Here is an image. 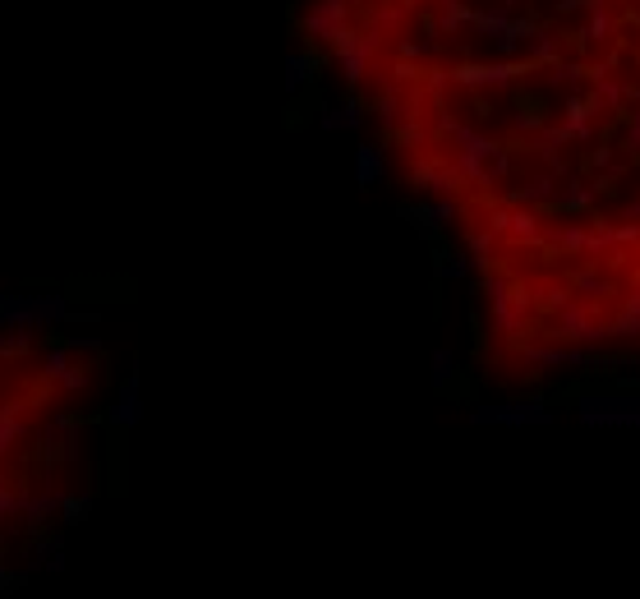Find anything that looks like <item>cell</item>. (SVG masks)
<instances>
[{
  "instance_id": "7c38bea8",
  "label": "cell",
  "mask_w": 640,
  "mask_h": 599,
  "mask_svg": "<svg viewBox=\"0 0 640 599\" xmlns=\"http://www.w3.org/2000/svg\"><path fill=\"white\" fill-rule=\"evenodd\" d=\"M631 217H636V222H640V199H636V203H631Z\"/></svg>"
},
{
  "instance_id": "7a4b0ae2",
  "label": "cell",
  "mask_w": 640,
  "mask_h": 599,
  "mask_svg": "<svg viewBox=\"0 0 640 599\" xmlns=\"http://www.w3.org/2000/svg\"><path fill=\"white\" fill-rule=\"evenodd\" d=\"M474 424H502V429H525V424H549V406L543 401H502V406H479L470 415Z\"/></svg>"
},
{
  "instance_id": "9c48e42d",
  "label": "cell",
  "mask_w": 640,
  "mask_h": 599,
  "mask_svg": "<svg viewBox=\"0 0 640 599\" xmlns=\"http://www.w3.org/2000/svg\"><path fill=\"white\" fill-rule=\"evenodd\" d=\"M291 74H286V83L291 88H300V79H309V60H300V56H291V65H286Z\"/></svg>"
},
{
  "instance_id": "30bf717a",
  "label": "cell",
  "mask_w": 640,
  "mask_h": 599,
  "mask_svg": "<svg viewBox=\"0 0 640 599\" xmlns=\"http://www.w3.org/2000/svg\"><path fill=\"white\" fill-rule=\"evenodd\" d=\"M603 33H608V19L594 10V19H590V28H585V38H603Z\"/></svg>"
},
{
  "instance_id": "52a82bcc",
  "label": "cell",
  "mask_w": 640,
  "mask_h": 599,
  "mask_svg": "<svg viewBox=\"0 0 640 599\" xmlns=\"http://www.w3.org/2000/svg\"><path fill=\"white\" fill-rule=\"evenodd\" d=\"M134 415H139V397H134V383H124V397H120L115 420H120V424H134Z\"/></svg>"
},
{
  "instance_id": "8fae6325",
  "label": "cell",
  "mask_w": 640,
  "mask_h": 599,
  "mask_svg": "<svg viewBox=\"0 0 640 599\" xmlns=\"http://www.w3.org/2000/svg\"><path fill=\"white\" fill-rule=\"evenodd\" d=\"M627 139H631V148H640V111H636V120H631V134H627Z\"/></svg>"
},
{
  "instance_id": "277c9868",
  "label": "cell",
  "mask_w": 640,
  "mask_h": 599,
  "mask_svg": "<svg viewBox=\"0 0 640 599\" xmlns=\"http://www.w3.org/2000/svg\"><path fill=\"white\" fill-rule=\"evenodd\" d=\"M355 180H360V184H378V180H382V152H378L373 143L355 148Z\"/></svg>"
},
{
  "instance_id": "5b68a950",
  "label": "cell",
  "mask_w": 640,
  "mask_h": 599,
  "mask_svg": "<svg viewBox=\"0 0 640 599\" xmlns=\"http://www.w3.org/2000/svg\"><path fill=\"white\" fill-rule=\"evenodd\" d=\"M618 332L622 337H640V295H631L622 304V319H618Z\"/></svg>"
},
{
  "instance_id": "8992f818",
  "label": "cell",
  "mask_w": 640,
  "mask_h": 599,
  "mask_svg": "<svg viewBox=\"0 0 640 599\" xmlns=\"http://www.w3.org/2000/svg\"><path fill=\"white\" fill-rule=\"evenodd\" d=\"M323 124H328V130H355V124H360V107H337V111L323 116Z\"/></svg>"
},
{
  "instance_id": "6da1fadb",
  "label": "cell",
  "mask_w": 640,
  "mask_h": 599,
  "mask_svg": "<svg viewBox=\"0 0 640 599\" xmlns=\"http://www.w3.org/2000/svg\"><path fill=\"white\" fill-rule=\"evenodd\" d=\"M576 415L590 429H640V392H590L576 401Z\"/></svg>"
},
{
  "instance_id": "3957f363",
  "label": "cell",
  "mask_w": 640,
  "mask_h": 599,
  "mask_svg": "<svg viewBox=\"0 0 640 599\" xmlns=\"http://www.w3.org/2000/svg\"><path fill=\"white\" fill-rule=\"evenodd\" d=\"M341 19H346V5H341V0H318V5L304 14V28H309L313 38L337 42V38H341Z\"/></svg>"
},
{
  "instance_id": "ba28073f",
  "label": "cell",
  "mask_w": 640,
  "mask_h": 599,
  "mask_svg": "<svg viewBox=\"0 0 640 599\" xmlns=\"http://www.w3.org/2000/svg\"><path fill=\"white\" fill-rule=\"evenodd\" d=\"M452 369H457L452 351H433V383H438V388L447 383V378H452Z\"/></svg>"
},
{
  "instance_id": "4fadbf2b",
  "label": "cell",
  "mask_w": 640,
  "mask_h": 599,
  "mask_svg": "<svg viewBox=\"0 0 640 599\" xmlns=\"http://www.w3.org/2000/svg\"><path fill=\"white\" fill-rule=\"evenodd\" d=\"M562 5H571V0H562Z\"/></svg>"
}]
</instances>
